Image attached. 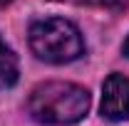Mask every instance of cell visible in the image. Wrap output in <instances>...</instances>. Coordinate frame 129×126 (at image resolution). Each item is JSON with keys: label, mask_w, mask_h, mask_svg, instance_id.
Segmentation results:
<instances>
[{"label": "cell", "mask_w": 129, "mask_h": 126, "mask_svg": "<svg viewBox=\"0 0 129 126\" xmlns=\"http://www.w3.org/2000/svg\"><path fill=\"white\" fill-rule=\"evenodd\" d=\"M27 111L35 121L47 126H70L89 111V92L70 82H45L32 89Z\"/></svg>", "instance_id": "6da1fadb"}, {"label": "cell", "mask_w": 129, "mask_h": 126, "mask_svg": "<svg viewBox=\"0 0 129 126\" xmlns=\"http://www.w3.org/2000/svg\"><path fill=\"white\" fill-rule=\"evenodd\" d=\"M30 47L45 62L64 64L82 57L84 40L70 20L47 17V20H40L30 27Z\"/></svg>", "instance_id": "7a4b0ae2"}, {"label": "cell", "mask_w": 129, "mask_h": 126, "mask_svg": "<svg viewBox=\"0 0 129 126\" xmlns=\"http://www.w3.org/2000/svg\"><path fill=\"white\" fill-rule=\"evenodd\" d=\"M102 116L109 121L129 119V79L122 74H109L102 87Z\"/></svg>", "instance_id": "3957f363"}, {"label": "cell", "mask_w": 129, "mask_h": 126, "mask_svg": "<svg viewBox=\"0 0 129 126\" xmlns=\"http://www.w3.org/2000/svg\"><path fill=\"white\" fill-rule=\"evenodd\" d=\"M17 74H20V67H17V57L15 52L8 47L0 37V92L3 89H10L17 82Z\"/></svg>", "instance_id": "277c9868"}, {"label": "cell", "mask_w": 129, "mask_h": 126, "mask_svg": "<svg viewBox=\"0 0 129 126\" xmlns=\"http://www.w3.org/2000/svg\"><path fill=\"white\" fill-rule=\"evenodd\" d=\"M97 5H104V8H109V10H122V8H127L129 0H94Z\"/></svg>", "instance_id": "5b68a950"}, {"label": "cell", "mask_w": 129, "mask_h": 126, "mask_svg": "<svg viewBox=\"0 0 129 126\" xmlns=\"http://www.w3.org/2000/svg\"><path fill=\"white\" fill-rule=\"evenodd\" d=\"M124 54L129 57V37H127V42H124Z\"/></svg>", "instance_id": "8992f818"}, {"label": "cell", "mask_w": 129, "mask_h": 126, "mask_svg": "<svg viewBox=\"0 0 129 126\" xmlns=\"http://www.w3.org/2000/svg\"><path fill=\"white\" fill-rule=\"evenodd\" d=\"M13 0H0V8H5V5H10Z\"/></svg>", "instance_id": "52a82bcc"}]
</instances>
